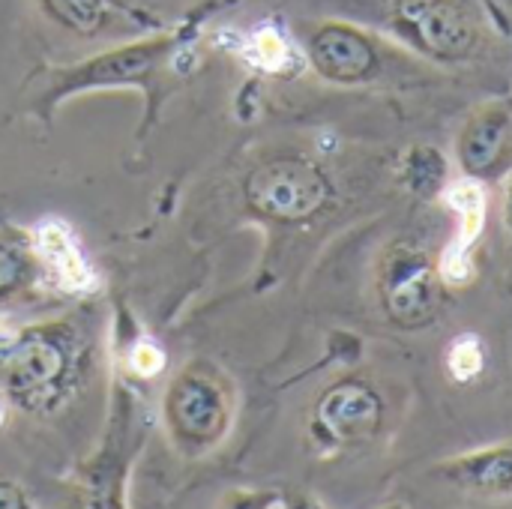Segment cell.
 Listing matches in <instances>:
<instances>
[{
	"mask_svg": "<svg viewBox=\"0 0 512 509\" xmlns=\"http://www.w3.org/2000/svg\"><path fill=\"white\" fill-rule=\"evenodd\" d=\"M30 276V261L24 258V252L12 243L0 240V300L12 297L18 288H24Z\"/></svg>",
	"mask_w": 512,
	"mask_h": 509,
	"instance_id": "obj_16",
	"label": "cell"
},
{
	"mask_svg": "<svg viewBox=\"0 0 512 509\" xmlns=\"http://www.w3.org/2000/svg\"><path fill=\"white\" fill-rule=\"evenodd\" d=\"M45 12L78 36H96L123 12L120 0H42Z\"/></svg>",
	"mask_w": 512,
	"mask_h": 509,
	"instance_id": "obj_13",
	"label": "cell"
},
{
	"mask_svg": "<svg viewBox=\"0 0 512 509\" xmlns=\"http://www.w3.org/2000/svg\"><path fill=\"white\" fill-rule=\"evenodd\" d=\"M279 492L270 489H234L222 498L219 509H279Z\"/></svg>",
	"mask_w": 512,
	"mask_h": 509,
	"instance_id": "obj_17",
	"label": "cell"
},
{
	"mask_svg": "<svg viewBox=\"0 0 512 509\" xmlns=\"http://www.w3.org/2000/svg\"><path fill=\"white\" fill-rule=\"evenodd\" d=\"M72 342L57 327L24 333L6 360V390L30 411L51 408L72 378Z\"/></svg>",
	"mask_w": 512,
	"mask_h": 509,
	"instance_id": "obj_4",
	"label": "cell"
},
{
	"mask_svg": "<svg viewBox=\"0 0 512 509\" xmlns=\"http://www.w3.org/2000/svg\"><path fill=\"white\" fill-rule=\"evenodd\" d=\"M384 426L381 393L357 378L339 381L321 393L315 405V432L333 447H354L372 441Z\"/></svg>",
	"mask_w": 512,
	"mask_h": 509,
	"instance_id": "obj_6",
	"label": "cell"
},
{
	"mask_svg": "<svg viewBox=\"0 0 512 509\" xmlns=\"http://www.w3.org/2000/svg\"><path fill=\"white\" fill-rule=\"evenodd\" d=\"M246 204L273 222H306L318 216L333 189L327 174L300 156H276L255 165L243 183Z\"/></svg>",
	"mask_w": 512,
	"mask_h": 509,
	"instance_id": "obj_3",
	"label": "cell"
},
{
	"mask_svg": "<svg viewBox=\"0 0 512 509\" xmlns=\"http://www.w3.org/2000/svg\"><path fill=\"white\" fill-rule=\"evenodd\" d=\"M453 210L462 216V231L453 243V249L444 255V270H441V279H450V282H465L471 276V243L477 240V234L483 231V213H486V201H483V189L477 183H456L450 186L447 192Z\"/></svg>",
	"mask_w": 512,
	"mask_h": 509,
	"instance_id": "obj_11",
	"label": "cell"
},
{
	"mask_svg": "<svg viewBox=\"0 0 512 509\" xmlns=\"http://www.w3.org/2000/svg\"><path fill=\"white\" fill-rule=\"evenodd\" d=\"M384 509H405L402 504H390V507H384Z\"/></svg>",
	"mask_w": 512,
	"mask_h": 509,
	"instance_id": "obj_21",
	"label": "cell"
},
{
	"mask_svg": "<svg viewBox=\"0 0 512 509\" xmlns=\"http://www.w3.org/2000/svg\"><path fill=\"white\" fill-rule=\"evenodd\" d=\"M504 222H507V231L512 234V177L507 180V189H504Z\"/></svg>",
	"mask_w": 512,
	"mask_h": 509,
	"instance_id": "obj_19",
	"label": "cell"
},
{
	"mask_svg": "<svg viewBox=\"0 0 512 509\" xmlns=\"http://www.w3.org/2000/svg\"><path fill=\"white\" fill-rule=\"evenodd\" d=\"M75 509H108L105 504H99V501H87V504H81V507Z\"/></svg>",
	"mask_w": 512,
	"mask_h": 509,
	"instance_id": "obj_20",
	"label": "cell"
},
{
	"mask_svg": "<svg viewBox=\"0 0 512 509\" xmlns=\"http://www.w3.org/2000/svg\"><path fill=\"white\" fill-rule=\"evenodd\" d=\"M36 249L45 255V264H51V270L66 282V285H87L90 273L87 264L81 258V252L75 249L72 234L60 225V222H42L36 231Z\"/></svg>",
	"mask_w": 512,
	"mask_h": 509,
	"instance_id": "obj_12",
	"label": "cell"
},
{
	"mask_svg": "<svg viewBox=\"0 0 512 509\" xmlns=\"http://www.w3.org/2000/svg\"><path fill=\"white\" fill-rule=\"evenodd\" d=\"M402 180L411 192L435 198L447 183V159L435 147H411L402 159Z\"/></svg>",
	"mask_w": 512,
	"mask_h": 509,
	"instance_id": "obj_14",
	"label": "cell"
},
{
	"mask_svg": "<svg viewBox=\"0 0 512 509\" xmlns=\"http://www.w3.org/2000/svg\"><path fill=\"white\" fill-rule=\"evenodd\" d=\"M441 483L477 495V498H512V444L483 447L453 456L432 471Z\"/></svg>",
	"mask_w": 512,
	"mask_h": 509,
	"instance_id": "obj_9",
	"label": "cell"
},
{
	"mask_svg": "<svg viewBox=\"0 0 512 509\" xmlns=\"http://www.w3.org/2000/svg\"><path fill=\"white\" fill-rule=\"evenodd\" d=\"M0 509H33V504L18 483L0 480Z\"/></svg>",
	"mask_w": 512,
	"mask_h": 509,
	"instance_id": "obj_18",
	"label": "cell"
},
{
	"mask_svg": "<svg viewBox=\"0 0 512 509\" xmlns=\"http://www.w3.org/2000/svg\"><path fill=\"white\" fill-rule=\"evenodd\" d=\"M165 426L186 456L210 453L234 423V390L210 363L183 366L165 390Z\"/></svg>",
	"mask_w": 512,
	"mask_h": 509,
	"instance_id": "obj_1",
	"label": "cell"
},
{
	"mask_svg": "<svg viewBox=\"0 0 512 509\" xmlns=\"http://www.w3.org/2000/svg\"><path fill=\"white\" fill-rule=\"evenodd\" d=\"M378 300L387 318L402 330H420L435 321L444 288L432 255L414 240H396L378 261Z\"/></svg>",
	"mask_w": 512,
	"mask_h": 509,
	"instance_id": "obj_2",
	"label": "cell"
},
{
	"mask_svg": "<svg viewBox=\"0 0 512 509\" xmlns=\"http://www.w3.org/2000/svg\"><path fill=\"white\" fill-rule=\"evenodd\" d=\"M174 48L171 36H150L141 42H129L111 51H102L72 69H63L54 75L51 90L45 93V102L57 105L69 93L93 90V87H123V84H144L156 66L168 57Z\"/></svg>",
	"mask_w": 512,
	"mask_h": 509,
	"instance_id": "obj_5",
	"label": "cell"
},
{
	"mask_svg": "<svg viewBox=\"0 0 512 509\" xmlns=\"http://www.w3.org/2000/svg\"><path fill=\"white\" fill-rule=\"evenodd\" d=\"M399 24L435 57H465L477 42L474 24L450 0H402Z\"/></svg>",
	"mask_w": 512,
	"mask_h": 509,
	"instance_id": "obj_7",
	"label": "cell"
},
{
	"mask_svg": "<svg viewBox=\"0 0 512 509\" xmlns=\"http://www.w3.org/2000/svg\"><path fill=\"white\" fill-rule=\"evenodd\" d=\"M510 111L501 105L477 111L459 135V165L468 177H486L498 168L510 147Z\"/></svg>",
	"mask_w": 512,
	"mask_h": 509,
	"instance_id": "obj_10",
	"label": "cell"
},
{
	"mask_svg": "<svg viewBox=\"0 0 512 509\" xmlns=\"http://www.w3.org/2000/svg\"><path fill=\"white\" fill-rule=\"evenodd\" d=\"M309 60L327 81L357 84L375 72V45L348 24H324L309 39Z\"/></svg>",
	"mask_w": 512,
	"mask_h": 509,
	"instance_id": "obj_8",
	"label": "cell"
},
{
	"mask_svg": "<svg viewBox=\"0 0 512 509\" xmlns=\"http://www.w3.org/2000/svg\"><path fill=\"white\" fill-rule=\"evenodd\" d=\"M483 366H486V351H483V342L477 336H459L450 342L447 372L453 375V381L468 384L483 372Z\"/></svg>",
	"mask_w": 512,
	"mask_h": 509,
	"instance_id": "obj_15",
	"label": "cell"
}]
</instances>
